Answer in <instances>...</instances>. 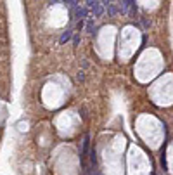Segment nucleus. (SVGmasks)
Listing matches in <instances>:
<instances>
[{
    "label": "nucleus",
    "instance_id": "10",
    "mask_svg": "<svg viewBox=\"0 0 173 175\" xmlns=\"http://www.w3.org/2000/svg\"><path fill=\"white\" fill-rule=\"evenodd\" d=\"M107 2H109V0H107Z\"/></svg>",
    "mask_w": 173,
    "mask_h": 175
},
{
    "label": "nucleus",
    "instance_id": "1",
    "mask_svg": "<svg viewBox=\"0 0 173 175\" xmlns=\"http://www.w3.org/2000/svg\"><path fill=\"white\" fill-rule=\"evenodd\" d=\"M90 9L94 11V16H95V17H100V16H102V12H104V7L100 5V2H99V0H95V2L90 5Z\"/></svg>",
    "mask_w": 173,
    "mask_h": 175
},
{
    "label": "nucleus",
    "instance_id": "4",
    "mask_svg": "<svg viewBox=\"0 0 173 175\" xmlns=\"http://www.w3.org/2000/svg\"><path fill=\"white\" fill-rule=\"evenodd\" d=\"M133 4H135L133 0H123V4H121V12H125V14L130 12V7L133 5Z\"/></svg>",
    "mask_w": 173,
    "mask_h": 175
},
{
    "label": "nucleus",
    "instance_id": "9",
    "mask_svg": "<svg viewBox=\"0 0 173 175\" xmlns=\"http://www.w3.org/2000/svg\"><path fill=\"white\" fill-rule=\"evenodd\" d=\"M94 2H95V0H87V5H88V7H90V5H92Z\"/></svg>",
    "mask_w": 173,
    "mask_h": 175
},
{
    "label": "nucleus",
    "instance_id": "7",
    "mask_svg": "<svg viewBox=\"0 0 173 175\" xmlns=\"http://www.w3.org/2000/svg\"><path fill=\"white\" fill-rule=\"evenodd\" d=\"M76 80H78V82H83V80H85V75H83V73H78V75H76Z\"/></svg>",
    "mask_w": 173,
    "mask_h": 175
},
{
    "label": "nucleus",
    "instance_id": "6",
    "mask_svg": "<svg viewBox=\"0 0 173 175\" xmlns=\"http://www.w3.org/2000/svg\"><path fill=\"white\" fill-rule=\"evenodd\" d=\"M107 12H109L111 16H114L118 12V7L114 5V4H107Z\"/></svg>",
    "mask_w": 173,
    "mask_h": 175
},
{
    "label": "nucleus",
    "instance_id": "3",
    "mask_svg": "<svg viewBox=\"0 0 173 175\" xmlns=\"http://www.w3.org/2000/svg\"><path fill=\"white\" fill-rule=\"evenodd\" d=\"M71 36H73V31H71V30H66V31L61 35L59 42H61V43H66V42H69V40H71Z\"/></svg>",
    "mask_w": 173,
    "mask_h": 175
},
{
    "label": "nucleus",
    "instance_id": "5",
    "mask_svg": "<svg viewBox=\"0 0 173 175\" xmlns=\"http://www.w3.org/2000/svg\"><path fill=\"white\" fill-rule=\"evenodd\" d=\"M88 144H90V137H88V135H85V140H83V153H82V156H85V153L88 151Z\"/></svg>",
    "mask_w": 173,
    "mask_h": 175
},
{
    "label": "nucleus",
    "instance_id": "8",
    "mask_svg": "<svg viewBox=\"0 0 173 175\" xmlns=\"http://www.w3.org/2000/svg\"><path fill=\"white\" fill-rule=\"evenodd\" d=\"M73 42H75V45H78V43H80V35H76V36H75V40H73Z\"/></svg>",
    "mask_w": 173,
    "mask_h": 175
},
{
    "label": "nucleus",
    "instance_id": "2",
    "mask_svg": "<svg viewBox=\"0 0 173 175\" xmlns=\"http://www.w3.org/2000/svg\"><path fill=\"white\" fill-rule=\"evenodd\" d=\"M75 17H76V19H85V17H87V9L76 7L75 9Z\"/></svg>",
    "mask_w": 173,
    "mask_h": 175
}]
</instances>
